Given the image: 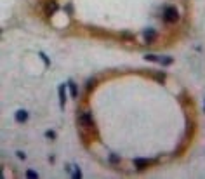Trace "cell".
<instances>
[{"mask_svg": "<svg viewBox=\"0 0 205 179\" xmlns=\"http://www.w3.org/2000/svg\"><path fill=\"white\" fill-rule=\"evenodd\" d=\"M40 57H42V61H44V64H45V66H49V64H51V61H49V57L45 56L44 52H40Z\"/></svg>", "mask_w": 205, "mask_h": 179, "instance_id": "ac0fdd59", "label": "cell"}, {"mask_svg": "<svg viewBox=\"0 0 205 179\" xmlns=\"http://www.w3.org/2000/svg\"><path fill=\"white\" fill-rule=\"evenodd\" d=\"M122 38H125V40H134V35L132 33H129V31H122Z\"/></svg>", "mask_w": 205, "mask_h": 179, "instance_id": "7c38bea8", "label": "cell"}, {"mask_svg": "<svg viewBox=\"0 0 205 179\" xmlns=\"http://www.w3.org/2000/svg\"><path fill=\"white\" fill-rule=\"evenodd\" d=\"M158 63L164 64V66H169V64L174 63V59H172V57H158Z\"/></svg>", "mask_w": 205, "mask_h": 179, "instance_id": "30bf717a", "label": "cell"}, {"mask_svg": "<svg viewBox=\"0 0 205 179\" xmlns=\"http://www.w3.org/2000/svg\"><path fill=\"white\" fill-rule=\"evenodd\" d=\"M144 59L146 61H158V56H155V54H146Z\"/></svg>", "mask_w": 205, "mask_h": 179, "instance_id": "9a60e30c", "label": "cell"}, {"mask_svg": "<svg viewBox=\"0 0 205 179\" xmlns=\"http://www.w3.org/2000/svg\"><path fill=\"white\" fill-rule=\"evenodd\" d=\"M16 155H18V158H21V160H24V158H26V155H24L23 151H16Z\"/></svg>", "mask_w": 205, "mask_h": 179, "instance_id": "d6986e66", "label": "cell"}, {"mask_svg": "<svg viewBox=\"0 0 205 179\" xmlns=\"http://www.w3.org/2000/svg\"><path fill=\"white\" fill-rule=\"evenodd\" d=\"M57 9H59V5H57L56 0H49V2H45L44 12H45V16H47V18H51L52 14H56V12H57Z\"/></svg>", "mask_w": 205, "mask_h": 179, "instance_id": "3957f363", "label": "cell"}, {"mask_svg": "<svg viewBox=\"0 0 205 179\" xmlns=\"http://www.w3.org/2000/svg\"><path fill=\"white\" fill-rule=\"evenodd\" d=\"M57 92H59V106H61V110H64V103H66V96H64V84H63V85H59Z\"/></svg>", "mask_w": 205, "mask_h": 179, "instance_id": "52a82bcc", "label": "cell"}, {"mask_svg": "<svg viewBox=\"0 0 205 179\" xmlns=\"http://www.w3.org/2000/svg\"><path fill=\"white\" fill-rule=\"evenodd\" d=\"M110 162H111V164H118V162H120V157H116L115 153H113V155H110Z\"/></svg>", "mask_w": 205, "mask_h": 179, "instance_id": "e0dca14e", "label": "cell"}, {"mask_svg": "<svg viewBox=\"0 0 205 179\" xmlns=\"http://www.w3.org/2000/svg\"><path fill=\"white\" fill-rule=\"evenodd\" d=\"M45 138H49V139H56V132H54V131H45Z\"/></svg>", "mask_w": 205, "mask_h": 179, "instance_id": "2e32d148", "label": "cell"}, {"mask_svg": "<svg viewBox=\"0 0 205 179\" xmlns=\"http://www.w3.org/2000/svg\"><path fill=\"white\" fill-rule=\"evenodd\" d=\"M153 77H155V80H157V82H160V84H164L165 79H167V75H165L164 71H155V73H153Z\"/></svg>", "mask_w": 205, "mask_h": 179, "instance_id": "9c48e42d", "label": "cell"}, {"mask_svg": "<svg viewBox=\"0 0 205 179\" xmlns=\"http://www.w3.org/2000/svg\"><path fill=\"white\" fill-rule=\"evenodd\" d=\"M78 123L85 129H94V118L90 111H80L78 113Z\"/></svg>", "mask_w": 205, "mask_h": 179, "instance_id": "6da1fadb", "label": "cell"}, {"mask_svg": "<svg viewBox=\"0 0 205 179\" xmlns=\"http://www.w3.org/2000/svg\"><path fill=\"white\" fill-rule=\"evenodd\" d=\"M71 176H73V177H75V179H78V177H82V171H80V169H78V167H75V171H73V174H71Z\"/></svg>", "mask_w": 205, "mask_h": 179, "instance_id": "4fadbf2b", "label": "cell"}, {"mask_svg": "<svg viewBox=\"0 0 205 179\" xmlns=\"http://www.w3.org/2000/svg\"><path fill=\"white\" fill-rule=\"evenodd\" d=\"M28 111L26 110H18V111H16V115H14V118H16V122L18 123H24L28 120Z\"/></svg>", "mask_w": 205, "mask_h": 179, "instance_id": "277c9868", "label": "cell"}, {"mask_svg": "<svg viewBox=\"0 0 205 179\" xmlns=\"http://www.w3.org/2000/svg\"><path fill=\"white\" fill-rule=\"evenodd\" d=\"M203 111H205V105H203Z\"/></svg>", "mask_w": 205, "mask_h": 179, "instance_id": "ffe728a7", "label": "cell"}, {"mask_svg": "<svg viewBox=\"0 0 205 179\" xmlns=\"http://www.w3.org/2000/svg\"><path fill=\"white\" fill-rule=\"evenodd\" d=\"M68 87H70V94H71V97H78V89H77V84L73 82V80H68Z\"/></svg>", "mask_w": 205, "mask_h": 179, "instance_id": "ba28073f", "label": "cell"}, {"mask_svg": "<svg viewBox=\"0 0 205 179\" xmlns=\"http://www.w3.org/2000/svg\"><path fill=\"white\" fill-rule=\"evenodd\" d=\"M151 164V160H146V158H136L134 160V165L141 171V169H144V167H148V165Z\"/></svg>", "mask_w": 205, "mask_h": 179, "instance_id": "8992f818", "label": "cell"}, {"mask_svg": "<svg viewBox=\"0 0 205 179\" xmlns=\"http://www.w3.org/2000/svg\"><path fill=\"white\" fill-rule=\"evenodd\" d=\"M96 84H97V80L96 79H89V80H87V90H92L94 89V87H96Z\"/></svg>", "mask_w": 205, "mask_h": 179, "instance_id": "8fae6325", "label": "cell"}, {"mask_svg": "<svg viewBox=\"0 0 205 179\" xmlns=\"http://www.w3.org/2000/svg\"><path fill=\"white\" fill-rule=\"evenodd\" d=\"M143 35H144V38H146V42H148V44H151V42L157 38V31L153 30V28H146V30L143 31Z\"/></svg>", "mask_w": 205, "mask_h": 179, "instance_id": "5b68a950", "label": "cell"}, {"mask_svg": "<svg viewBox=\"0 0 205 179\" xmlns=\"http://www.w3.org/2000/svg\"><path fill=\"white\" fill-rule=\"evenodd\" d=\"M164 19L167 23H175L179 19V12H177V9L175 7H167L164 11Z\"/></svg>", "mask_w": 205, "mask_h": 179, "instance_id": "7a4b0ae2", "label": "cell"}, {"mask_svg": "<svg viewBox=\"0 0 205 179\" xmlns=\"http://www.w3.org/2000/svg\"><path fill=\"white\" fill-rule=\"evenodd\" d=\"M26 177H30V179H37L38 177V174L35 171H26Z\"/></svg>", "mask_w": 205, "mask_h": 179, "instance_id": "5bb4252c", "label": "cell"}]
</instances>
